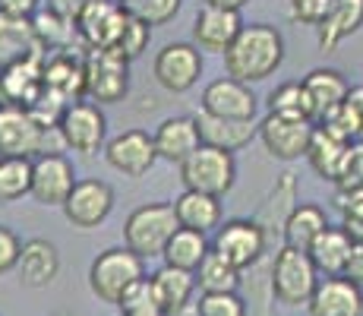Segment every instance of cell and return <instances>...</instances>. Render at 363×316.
I'll return each instance as SVG.
<instances>
[{
	"mask_svg": "<svg viewBox=\"0 0 363 316\" xmlns=\"http://www.w3.org/2000/svg\"><path fill=\"white\" fill-rule=\"evenodd\" d=\"M347 108L354 111V117H357L360 126H363V86H357V89H351V92H347Z\"/></svg>",
	"mask_w": 363,
	"mask_h": 316,
	"instance_id": "obj_48",
	"label": "cell"
},
{
	"mask_svg": "<svg viewBox=\"0 0 363 316\" xmlns=\"http://www.w3.org/2000/svg\"><path fill=\"white\" fill-rule=\"evenodd\" d=\"M104 161H108L114 171H121L123 178H143L158 161L155 136H149L145 130H136V126L117 133V136L108 139V146H104Z\"/></svg>",
	"mask_w": 363,
	"mask_h": 316,
	"instance_id": "obj_14",
	"label": "cell"
},
{
	"mask_svg": "<svg viewBox=\"0 0 363 316\" xmlns=\"http://www.w3.org/2000/svg\"><path fill=\"white\" fill-rule=\"evenodd\" d=\"M347 149H351V143L338 139L335 133L325 130V126H316L313 143H310V149H306V161H310V168L319 178L335 184V178H338L341 165H345V158H347Z\"/></svg>",
	"mask_w": 363,
	"mask_h": 316,
	"instance_id": "obj_30",
	"label": "cell"
},
{
	"mask_svg": "<svg viewBox=\"0 0 363 316\" xmlns=\"http://www.w3.org/2000/svg\"><path fill=\"white\" fill-rule=\"evenodd\" d=\"M127 6L136 16H143L149 26H164L180 13L184 0H130Z\"/></svg>",
	"mask_w": 363,
	"mask_h": 316,
	"instance_id": "obj_40",
	"label": "cell"
},
{
	"mask_svg": "<svg viewBox=\"0 0 363 316\" xmlns=\"http://www.w3.org/2000/svg\"><path fill=\"white\" fill-rule=\"evenodd\" d=\"M202 4H212V6H225V10H237L240 13L250 0H202Z\"/></svg>",
	"mask_w": 363,
	"mask_h": 316,
	"instance_id": "obj_50",
	"label": "cell"
},
{
	"mask_svg": "<svg viewBox=\"0 0 363 316\" xmlns=\"http://www.w3.org/2000/svg\"><path fill=\"white\" fill-rule=\"evenodd\" d=\"M139 278H145V259L133 253L127 244L99 253L89 266V288L104 304H121V298Z\"/></svg>",
	"mask_w": 363,
	"mask_h": 316,
	"instance_id": "obj_2",
	"label": "cell"
},
{
	"mask_svg": "<svg viewBox=\"0 0 363 316\" xmlns=\"http://www.w3.org/2000/svg\"><path fill=\"white\" fill-rule=\"evenodd\" d=\"M89 4H92V0H48V10H54L57 16H64L67 23L76 26V19L86 13Z\"/></svg>",
	"mask_w": 363,
	"mask_h": 316,
	"instance_id": "obj_45",
	"label": "cell"
},
{
	"mask_svg": "<svg viewBox=\"0 0 363 316\" xmlns=\"http://www.w3.org/2000/svg\"><path fill=\"white\" fill-rule=\"evenodd\" d=\"M363 29V0H335L329 16L319 26V48L325 54L338 51L351 35H357Z\"/></svg>",
	"mask_w": 363,
	"mask_h": 316,
	"instance_id": "obj_26",
	"label": "cell"
},
{
	"mask_svg": "<svg viewBox=\"0 0 363 316\" xmlns=\"http://www.w3.org/2000/svg\"><path fill=\"white\" fill-rule=\"evenodd\" d=\"M41 0H0V13H13V16H35Z\"/></svg>",
	"mask_w": 363,
	"mask_h": 316,
	"instance_id": "obj_46",
	"label": "cell"
},
{
	"mask_svg": "<svg viewBox=\"0 0 363 316\" xmlns=\"http://www.w3.org/2000/svg\"><path fill=\"white\" fill-rule=\"evenodd\" d=\"M152 136H155L158 158L171 161V165H184L202 146L199 124H196V117H190V114L167 117V121L158 124V130L152 133Z\"/></svg>",
	"mask_w": 363,
	"mask_h": 316,
	"instance_id": "obj_21",
	"label": "cell"
},
{
	"mask_svg": "<svg viewBox=\"0 0 363 316\" xmlns=\"http://www.w3.org/2000/svg\"><path fill=\"white\" fill-rule=\"evenodd\" d=\"M180 228V219L174 212V202H145L133 209L123 222V244L139 256H162L174 231Z\"/></svg>",
	"mask_w": 363,
	"mask_h": 316,
	"instance_id": "obj_3",
	"label": "cell"
},
{
	"mask_svg": "<svg viewBox=\"0 0 363 316\" xmlns=\"http://www.w3.org/2000/svg\"><path fill=\"white\" fill-rule=\"evenodd\" d=\"M208 241L202 231H190V228H177L174 237L167 241V247L162 253L164 266H174V269H186V272H196L202 266V259L208 256Z\"/></svg>",
	"mask_w": 363,
	"mask_h": 316,
	"instance_id": "obj_32",
	"label": "cell"
},
{
	"mask_svg": "<svg viewBox=\"0 0 363 316\" xmlns=\"http://www.w3.org/2000/svg\"><path fill=\"white\" fill-rule=\"evenodd\" d=\"M345 276L351 282L363 285V244H354L351 247V256H347V266H345Z\"/></svg>",
	"mask_w": 363,
	"mask_h": 316,
	"instance_id": "obj_47",
	"label": "cell"
},
{
	"mask_svg": "<svg viewBox=\"0 0 363 316\" xmlns=\"http://www.w3.org/2000/svg\"><path fill=\"white\" fill-rule=\"evenodd\" d=\"M152 76L171 95L190 92L202 76V51L193 41H171L152 60Z\"/></svg>",
	"mask_w": 363,
	"mask_h": 316,
	"instance_id": "obj_10",
	"label": "cell"
},
{
	"mask_svg": "<svg viewBox=\"0 0 363 316\" xmlns=\"http://www.w3.org/2000/svg\"><path fill=\"white\" fill-rule=\"evenodd\" d=\"M199 108L215 117H228V121H256L259 102H256V92L250 89V82L221 76V80H212L202 89Z\"/></svg>",
	"mask_w": 363,
	"mask_h": 316,
	"instance_id": "obj_15",
	"label": "cell"
},
{
	"mask_svg": "<svg viewBox=\"0 0 363 316\" xmlns=\"http://www.w3.org/2000/svg\"><path fill=\"white\" fill-rule=\"evenodd\" d=\"M243 19L237 10H225V6L202 4L196 19H193V45L208 54H225L234 45V38L243 29Z\"/></svg>",
	"mask_w": 363,
	"mask_h": 316,
	"instance_id": "obj_18",
	"label": "cell"
},
{
	"mask_svg": "<svg viewBox=\"0 0 363 316\" xmlns=\"http://www.w3.org/2000/svg\"><path fill=\"white\" fill-rule=\"evenodd\" d=\"M149 282H152V294H155V304L162 307L167 316H177V313H184L186 304L193 300V291H196V272L162 266L158 272L149 276Z\"/></svg>",
	"mask_w": 363,
	"mask_h": 316,
	"instance_id": "obj_24",
	"label": "cell"
},
{
	"mask_svg": "<svg viewBox=\"0 0 363 316\" xmlns=\"http://www.w3.org/2000/svg\"><path fill=\"white\" fill-rule=\"evenodd\" d=\"M303 86H306V95H310V104H313V121H323L329 111L345 104L347 92H351V82L335 67L310 70V73L303 76Z\"/></svg>",
	"mask_w": 363,
	"mask_h": 316,
	"instance_id": "obj_25",
	"label": "cell"
},
{
	"mask_svg": "<svg viewBox=\"0 0 363 316\" xmlns=\"http://www.w3.org/2000/svg\"><path fill=\"white\" fill-rule=\"evenodd\" d=\"M174 212L180 219V228L208 234V231L221 228V196L199 193V190H184L174 200Z\"/></svg>",
	"mask_w": 363,
	"mask_h": 316,
	"instance_id": "obj_27",
	"label": "cell"
},
{
	"mask_svg": "<svg viewBox=\"0 0 363 316\" xmlns=\"http://www.w3.org/2000/svg\"><path fill=\"white\" fill-rule=\"evenodd\" d=\"M73 161L60 152H41L32 158V200L38 206H60L69 200L76 187Z\"/></svg>",
	"mask_w": 363,
	"mask_h": 316,
	"instance_id": "obj_11",
	"label": "cell"
},
{
	"mask_svg": "<svg viewBox=\"0 0 363 316\" xmlns=\"http://www.w3.org/2000/svg\"><path fill=\"white\" fill-rule=\"evenodd\" d=\"M306 310L310 316H363V285L347 276H325Z\"/></svg>",
	"mask_w": 363,
	"mask_h": 316,
	"instance_id": "obj_20",
	"label": "cell"
},
{
	"mask_svg": "<svg viewBox=\"0 0 363 316\" xmlns=\"http://www.w3.org/2000/svg\"><path fill=\"white\" fill-rule=\"evenodd\" d=\"M48 136H57V126L41 124L29 108L0 104V158L19 156L35 158L48 149Z\"/></svg>",
	"mask_w": 363,
	"mask_h": 316,
	"instance_id": "obj_6",
	"label": "cell"
},
{
	"mask_svg": "<svg viewBox=\"0 0 363 316\" xmlns=\"http://www.w3.org/2000/svg\"><path fill=\"white\" fill-rule=\"evenodd\" d=\"M114 212V190L99 178H82L76 180L73 193L64 202V215L73 228L92 231L99 224L108 222V215Z\"/></svg>",
	"mask_w": 363,
	"mask_h": 316,
	"instance_id": "obj_13",
	"label": "cell"
},
{
	"mask_svg": "<svg viewBox=\"0 0 363 316\" xmlns=\"http://www.w3.org/2000/svg\"><path fill=\"white\" fill-rule=\"evenodd\" d=\"M196 316H247V304L237 291L202 294L196 304Z\"/></svg>",
	"mask_w": 363,
	"mask_h": 316,
	"instance_id": "obj_39",
	"label": "cell"
},
{
	"mask_svg": "<svg viewBox=\"0 0 363 316\" xmlns=\"http://www.w3.org/2000/svg\"><path fill=\"white\" fill-rule=\"evenodd\" d=\"M313 133H316V124L310 117H291V114H269L256 126V136H259L262 149L269 152L272 158L278 161H297L306 158V149L313 143Z\"/></svg>",
	"mask_w": 363,
	"mask_h": 316,
	"instance_id": "obj_8",
	"label": "cell"
},
{
	"mask_svg": "<svg viewBox=\"0 0 363 316\" xmlns=\"http://www.w3.org/2000/svg\"><path fill=\"white\" fill-rule=\"evenodd\" d=\"M57 133L67 149L79 152V156H95L108 146L104 143L108 139V117L95 102H73L60 114Z\"/></svg>",
	"mask_w": 363,
	"mask_h": 316,
	"instance_id": "obj_9",
	"label": "cell"
},
{
	"mask_svg": "<svg viewBox=\"0 0 363 316\" xmlns=\"http://www.w3.org/2000/svg\"><path fill=\"white\" fill-rule=\"evenodd\" d=\"M221 58H225L228 76L253 86V82L275 76L284 63V35L269 23H250Z\"/></svg>",
	"mask_w": 363,
	"mask_h": 316,
	"instance_id": "obj_1",
	"label": "cell"
},
{
	"mask_svg": "<svg viewBox=\"0 0 363 316\" xmlns=\"http://www.w3.org/2000/svg\"><path fill=\"white\" fill-rule=\"evenodd\" d=\"M130 6L123 0H92L79 19L76 32L86 41V48H114L123 32Z\"/></svg>",
	"mask_w": 363,
	"mask_h": 316,
	"instance_id": "obj_17",
	"label": "cell"
},
{
	"mask_svg": "<svg viewBox=\"0 0 363 316\" xmlns=\"http://www.w3.org/2000/svg\"><path fill=\"white\" fill-rule=\"evenodd\" d=\"M177 168H180V184H184V190H199V193L225 196V193H231V187L237 184L234 152L218 149V146L202 143L199 149Z\"/></svg>",
	"mask_w": 363,
	"mask_h": 316,
	"instance_id": "obj_5",
	"label": "cell"
},
{
	"mask_svg": "<svg viewBox=\"0 0 363 316\" xmlns=\"http://www.w3.org/2000/svg\"><path fill=\"white\" fill-rule=\"evenodd\" d=\"M45 95V54L0 70V104L35 108Z\"/></svg>",
	"mask_w": 363,
	"mask_h": 316,
	"instance_id": "obj_16",
	"label": "cell"
},
{
	"mask_svg": "<svg viewBox=\"0 0 363 316\" xmlns=\"http://www.w3.org/2000/svg\"><path fill=\"white\" fill-rule=\"evenodd\" d=\"M86 95L99 104H117L130 92V60L117 48H89Z\"/></svg>",
	"mask_w": 363,
	"mask_h": 316,
	"instance_id": "obj_7",
	"label": "cell"
},
{
	"mask_svg": "<svg viewBox=\"0 0 363 316\" xmlns=\"http://www.w3.org/2000/svg\"><path fill=\"white\" fill-rule=\"evenodd\" d=\"M329 228V219H325L323 206L316 202H297L294 209L284 219V244L294 250H306L319 241V234Z\"/></svg>",
	"mask_w": 363,
	"mask_h": 316,
	"instance_id": "obj_29",
	"label": "cell"
},
{
	"mask_svg": "<svg viewBox=\"0 0 363 316\" xmlns=\"http://www.w3.org/2000/svg\"><path fill=\"white\" fill-rule=\"evenodd\" d=\"M199 124V136L206 146H218V149L237 152L243 146H250V139L256 136V126L253 121H228V117H215L208 111L199 108V114H193Z\"/></svg>",
	"mask_w": 363,
	"mask_h": 316,
	"instance_id": "obj_28",
	"label": "cell"
},
{
	"mask_svg": "<svg viewBox=\"0 0 363 316\" xmlns=\"http://www.w3.org/2000/svg\"><path fill=\"white\" fill-rule=\"evenodd\" d=\"M19 282L26 288H48L57 282L60 276V253L51 241L45 237H32V241L23 244V253H19Z\"/></svg>",
	"mask_w": 363,
	"mask_h": 316,
	"instance_id": "obj_22",
	"label": "cell"
},
{
	"mask_svg": "<svg viewBox=\"0 0 363 316\" xmlns=\"http://www.w3.org/2000/svg\"><path fill=\"white\" fill-rule=\"evenodd\" d=\"M341 228L347 231L354 244H363V200L341 206Z\"/></svg>",
	"mask_w": 363,
	"mask_h": 316,
	"instance_id": "obj_43",
	"label": "cell"
},
{
	"mask_svg": "<svg viewBox=\"0 0 363 316\" xmlns=\"http://www.w3.org/2000/svg\"><path fill=\"white\" fill-rule=\"evenodd\" d=\"M196 285L202 294H218V291H237L240 288V269L234 263H228L221 253L208 250V256L202 259L196 269Z\"/></svg>",
	"mask_w": 363,
	"mask_h": 316,
	"instance_id": "obj_33",
	"label": "cell"
},
{
	"mask_svg": "<svg viewBox=\"0 0 363 316\" xmlns=\"http://www.w3.org/2000/svg\"><path fill=\"white\" fill-rule=\"evenodd\" d=\"M269 111L275 114H291V117H310L313 121V104H310V95H306V86L303 80H291V82H281L269 92Z\"/></svg>",
	"mask_w": 363,
	"mask_h": 316,
	"instance_id": "obj_37",
	"label": "cell"
},
{
	"mask_svg": "<svg viewBox=\"0 0 363 316\" xmlns=\"http://www.w3.org/2000/svg\"><path fill=\"white\" fill-rule=\"evenodd\" d=\"M19 253H23V241L16 237V231H10L6 224H0V276H6V272L16 269Z\"/></svg>",
	"mask_w": 363,
	"mask_h": 316,
	"instance_id": "obj_42",
	"label": "cell"
},
{
	"mask_svg": "<svg viewBox=\"0 0 363 316\" xmlns=\"http://www.w3.org/2000/svg\"><path fill=\"white\" fill-rule=\"evenodd\" d=\"M32 23H35V35H38L41 51H45V54L67 51L69 41H73V35H79L73 23H67V19L57 16L54 10H38L32 16Z\"/></svg>",
	"mask_w": 363,
	"mask_h": 316,
	"instance_id": "obj_36",
	"label": "cell"
},
{
	"mask_svg": "<svg viewBox=\"0 0 363 316\" xmlns=\"http://www.w3.org/2000/svg\"><path fill=\"white\" fill-rule=\"evenodd\" d=\"M149 41H152V26L145 23L143 16H136V13H127V23H123V32H121V38H117V51L123 54L127 60H136V58H143V51L149 48Z\"/></svg>",
	"mask_w": 363,
	"mask_h": 316,
	"instance_id": "obj_38",
	"label": "cell"
},
{
	"mask_svg": "<svg viewBox=\"0 0 363 316\" xmlns=\"http://www.w3.org/2000/svg\"><path fill=\"white\" fill-rule=\"evenodd\" d=\"M351 247L354 241L347 237L345 228H325L319 234V241L310 247V256L316 263V269L323 276H345V266H347V256H351Z\"/></svg>",
	"mask_w": 363,
	"mask_h": 316,
	"instance_id": "obj_31",
	"label": "cell"
},
{
	"mask_svg": "<svg viewBox=\"0 0 363 316\" xmlns=\"http://www.w3.org/2000/svg\"><path fill=\"white\" fill-rule=\"evenodd\" d=\"M149 304H155L152 282H149V278H139V282L121 298V304H117V307H121V310H133V307H149Z\"/></svg>",
	"mask_w": 363,
	"mask_h": 316,
	"instance_id": "obj_44",
	"label": "cell"
},
{
	"mask_svg": "<svg viewBox=\"0 0 363 316\" xmlns=\"http://www.w3.org/2000/svg\"><path fill=\"white\" fill-rule=\"evenodd\" d=\"M319 288V269L306 250H294L284 244L272 263V294L278 304L300 307L310 304L313 291Z\"/></svg>",
	"mask_w": 363,
	"mask_h": 316,
	"instance_id": "obj_4",
	"label": "cell"
},
{
	"mask_svg": "<svg viewBox=\"0 0 363 316\" xmlns=\"http://www.w3.org/2000/svg\"><path fill=\"white\" fill-rule=\"evenodd\" d=\"M212 250L221 253L228 263H234L237 269H250L259 263V256L265 253V228L253 219H234L225 222L215 231Z\"/></svg>",
	"mask_w": 363,
	"mask_h": 316,
	"instance_id": "obj_12",
	"label": "cell"
},
{
	"mask_svg": "<svg viewBox=\"0 0 363 316\" xmlns=\"http://www.w3.org/2000/svg\"><path fill=\"white\" fill-rule=\"evenodd\" d=\"M123 4H130V0H123Z\"/></svg>",
	"mask_w": 363,
	"mask_h": 316,
	"instance_id": "obj_51",
	"label": "cell"
},
{
	"mask_svg": "<svg viewBox=\"0 0 363 316\" xmlns=\"http://www.w3.org/2000/svg\"><path fill=\"white\" fill-rule=\"evenodd\" d=\"M335 0H291L288 13H291V23L297 26H323V19L329 16Z\"/></svg>",
	"mask_w": 363,
	"mask_h": 316,
	"instance_id": "obj_41",
	"label": "cell"
},
{
	"mask_svg": "<svg viewBox=\"0 0 363 316\" xmlns=\"http://www.w3.org/2000/svg\"><path fill=\"white\" fill-rule=\"evenodd\" d=\"M45 95L57 98L60 104L79 102V95H86V60L69 48L45 54Z\"/></svg>",
	"mask_w": 363,
	"mask_h": 316,
	"instance_id": "obj_19",
	"label": "cell"
},
{
	"mask_svg": "<svg viewBox=\"0 0 363 316\" xmlns=\"http://www.w3.org/2000/svg\"><path fill=\"white\" fill-rule=\"evenodd\" d=\"M41 51V41L35 35L32 16H13V13H0V70L13 67L19 60H29Z\"/></svg>",
	"mask_w": 363,
	"mask_h": 316,
	"instance_id": "obj_23",
	"label": "cell"
},
{
	"mask_svg": "<svg viewBox=\"0 0 363 316\" xmlns=\"http://www.w3.org/2000/svg\"><path fill=\"white\" fill-rule=\"evenodd\" d=\"M32 196V158H0V202H16Z\"/></svg>",
	"mask_w": 363,
	"mask_h": 316,
	"instance_id": "obj_35",
	"label": "cell"
},
{
	"mask_svg": "<svg viewBox=\"0 0 363 316\" xmlns=\"http://www.w3.org/2000/svg\"><path fill=\"white\" fill-rule=\"evenodd\" d=\"M332 187H335V202H338V209L347 206V202L363 200V139L351 143L347 158H345V165H341Z\"/></svg>",
	"mask_w": 363,
	"mask_h": 316,
	"instance_id": "obj_34",
	"label": "cell"
},
{
	"mask_svg": "<svg viewBox=\"0 0 363 316\" xmlns=\"http://www.w3.org/2000/svg\"><path fill=\"white\" fill-rule=\"evenodd\" d=\"M121 316H167L158 304H149V307H133V310H121Z\"/></svg>",
	"mask_w": 363,
	"mask_h": 316,
	"instance_id": "obj_49",
	"label": "cell"
}]
</instances>
